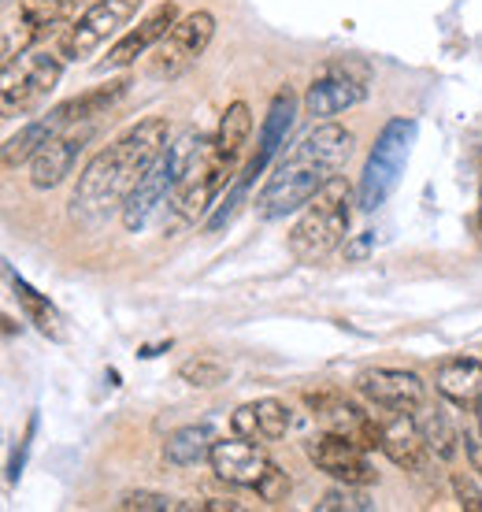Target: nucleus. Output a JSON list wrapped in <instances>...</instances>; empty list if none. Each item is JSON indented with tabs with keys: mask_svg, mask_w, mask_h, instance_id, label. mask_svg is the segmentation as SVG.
<instances>
[{
	"mask_svg": "<svg viewBox=\"0 0 482 512\" xmlns=\"http://www.w3.org/2000/svg\"><path fill=\"white\" fill-rule=\"evenodd\" d=\"M138 12H141V0H93L86 12L64 30L60 56H64V60H75V64L97 56L108 41H119L127 34L130 23L138 19Z\"/></svg>",
	"mask_w": 482,
	"mask_h": 512,
	"instance_id": "nucleus-7",
	"label": "nucleus"
},
{
	"mask_svg": "<svg viewBox=\"0 0 482 512\" xmlns=\"http://www.w3.org/2000/svg\"><path fill=\"white\" fill-rule=\"evenodd\" d=\"M216 446L212 427L204 423H190V427H178L164 438V464L171 468H193V464L208 461V453Z\"/></svg>",
	"mask_w": 482,
	"mask_h": 512,
	"instance_id": "nucleus-24",
	"label": "nucleus"
},
{
	"mask_svg": "<svg viewBox=\"0 0 482 512\" xmlns=\"http://www.w3.org/2000/svg\"><path fill=\"white\" fill-rule=\"evenodd\" d=\"M212 38H216V15L204 12V8L182 15V19L167 30V38L153 49V64H149L153 78H164V82L182 78L197 60H201L204 52H208Z\"/></svg>",
	"mask_w": 482,
	"mask_h": 512,
	"instance_id": "nucleus-9",
	"label": "nucleus"
},
{
	"mask_svg": "<svg viewBox=\"0 0 482 512\" xmlns=\"http://www.w3.org/2000/svg\"><path fill=\"white\" fill-rule=\"evenodd\" d=\"M453 498H457L460 509L468 512H482V490L475 487V479L471 475H453Z\"/></svg>",
	"mask_w": 482,
	"mask_h": 512,
	"instance_id": "nucleus-32",
	"label": "nucleus"
},
{
	"mask_svg": "<svg viewBox=\"0 0 482 512\" xmlns=\"http://www.w3.org/2000/svg\"><path fill=\"white\" fill-rule=\"evenodd\" d=\"M171 164H175V190H171V212L178 223H197L212 208L219 190L230 186V175L219 167L216 145L201 130L178 134L171 145Z\"/></svg>",
	"mask_w": 482,
	"mask_h": 512,
	"instance_id": "nucleus-3",
	"label": "nucleus"
},
{
	"mask_svg": "<svg viewBox=\"0 0 482 512\" xmlns=\"http://www.w3.org/2000/svg\"><path fill=\"white\" fill-rule=\"evenodd\" d=\"M382 453L390 464L405 468V472H423L431 461V449L423 442V431L412 412H397L390 423H382Z\"/></svg>",
	"mask_w": 482,
	"mask_h": 512,
	"instance_id": "nucleus-20",
	"label": "nucleus"
},
{
	"mask_svg": "<svg viewBox=\"0 0 482 512\" xmlns=\"http://www.w3.org/2000/svg\"><path fill=\"white\" fill-rule=\"evenodd\" d=\"M123 512H178V509H204V501H178L160 490H127L115 501Z\"/></svg>",
	"mask_w": 482,
	"mask_h": 512,
	"instance_id": "nucleus-27",
	"label": "nucleus"
},
{
	"mask_svg": "<svg viewBox=\"0 0 482 512\" xmlns=\"http://www.w3.org/2000/svg\"><path fill=\"white\" fill-rule=\"evenodd\" d=\"M349 156H353V134L338 127V123H330V119H319L316 127L305 130L275 160L271 175L264 179V186H260L253 201L256 216L286 219L290 212H301L342 171Z\"/></svg>",
	"mask_w": 482,
	"mask_h": 512,
	"instance_id": "nucleus-2",
	"label": "nucleus"
},
{
	"mask_svg": "<svg viewBox=\"0 0 482 512\" xmlns=\"http://www.w3.org/2000/svg\"><path fill=\"white\" fill-rule=\"evenodd\" d=\"M419 423V431H423V442H427V449H431V457H438V461H453L460 449V435L457 427L449 423V416H445L442 409H416L412 412Z\"/></svg>",
	"mask_w": 482,
	"mask_h": 512,
	"instance_id": "nucleus-25",
	"label": "nucleus"
},
{
	"mask_svg": "<svg viewBox=\"0 0 482 512\" xmlns=\"http://www.w3.org/2000/svg\"><path fill=\"white\" fill-rule=\"evenodd\" d=\"M434 390L460 412L482 409V360L475 357H449L434 372Z\"/></svg>",
	"mask_w": 482,
	"mask_h": 512,
	"instance_id": "nucleus-19",
	"label": "nucleus"
},
{
	"mask_svg": "<svg viewBox=\"0 0 482 512\" xmlns=\"http://www.w3.org/2000/svg\"><path fill=\"white\" fill-rule=\"evenodd\" d=\"M178 23V4L175 0H164L156 4L153 12H145L138 19V26H130L123 38L108 49V60L97 64V71H119V67H130L138 56H145L149 49H156L160 41L167 38V30Z\"/></svg>",
	"mask_w": 482,
	"mask_h": 512,
	"instance_id": "nucleus-15",
	"label": "nucleus"
},
{
	"mask_svg": "<svg viewBox=\"0 0 482 512\" xmlns=\"http://www.w3.org/2000/svg\"><path fill=\"white\" fill-rule=\"evenodd\" d=\"M75 12L71 0H4V19H0V52L4 64L19 60L30 52L49 30L64 26Z\"/></svg>",
	"mask_w": 482,
	"mask_h": 512,
	"instance_id": "nucleus-8",
	"label": "nucleus"
},
{
	"mask_svg": "<svg viewBox=\"0 0 482 512\" xmlns=\"http://www.w3.org/2000/svg\"><path fill=\"white\" fill-rule=\"evenodd\" d=\"M371 242H375V234H364L360 242L345 245V256H349V260H364V256H368V249H371Z\"/></svg>",
	"mask_w": 482,
	"mask_h": 512,
	"instance_id": "nucleus-34",
	"label": "nucleus"
},
{
	"mask_svg": "<svg viewBox=\"0 0 482 512\" xmlns=\"http://www.w3.org/2000/svg\"><path fill=\"white\" fill-rule=\"evenodd\" d=\"M167 127L164 116H149L123 130L115 141L89 156V164L78 175V186L71 193V216L86 227H97L112 212H123L127 197L134 193L145 171L160 160L167 149Z\"/></svg>",
	"mask_w": 482,
	"mask_h": 512,
	"instance_id": "nucleus-1",
	"label": "nucleus"
},
{
	"mask_svg": "<svg viewBox=\"0 0 482 512\" xmlns=\"http://www.w3.org/2000/svg\"><path fill=\"white\" fill-rule=\"evenodd\" d=\"M319 512H371L375 509V501L364 494L360 487L353 483H342V487H334L323 494V501H316Z\"/></svg>",
	"mask_w": 482,
	"mask_h": 512,
	"instance_id": "nucleus-28",
	"label": "nucleus"
},
{
	"mask_svg": "<svg viewBox=\"0 0 482 512\" xmlns=\"http://www.w3.org/2000/svg\"><path fill=\"white\" fill-rule=\"evenodd\" d=\"M230 431L241 438H253V442H260V435H256V412L253 405H241L234 416H230Z\"/></svg>",
	"mask_w": 482,
	"mask_h": 512,
	"instance_id": "nucleus-33",
	"label": "nucleus"
},
{
	"mask_svg": "<svg viewBox=\"0 0 482 512\" xmlns=\"http://www.w3.org/2000/svg\"><path fill=\"white\" fill-rule=\"evenodd\" d=\"M8 282H12V290H15V301H19V308H23V316L34 327H38L45 338H52V342H64L67 338V327H64V316L56 312V308L49 305V297H41L34 286L26 279H19L15 275V268L8 264Z\"/></svg>",
	"mask_w": 482,
	"mask_h": 512,
	"instance_id": "nucleus-23",
	"label": "nucleus"
},
{
	"mask_svg": "<svg viewBox=\"0 0 482 512\" xmlns=\"http://www.w3.org/2000/svg\"><path fill=\"white\" fill-rule=\"evenodd\" d=\"M253 412H256V435H260V442H279L286 431H290V409H286V401H279V397H260V401H253Z\"/></svg>",
	"mask_w": 482,
	"mask_h": 512,
	"instance_id": "nucleus-26",
	"label": "nucleus"
},
{
	"mask_svg": "<svg viewBox=\"0 0 482 512\" xmlns=\"http://www.w3.org/2000/svg\"><path fill=\"white\" fill-rule=\"evenodd\" d=\"M97 134V119H86V123H71L67 130H60L56 138H49L41 145L34 160H30V186L34 190H52L75 171L78 156L86 153V145Z\"/></svg>",
	"mask_w": 482,
	"mask_h": 512,
	"instance_id": "nucleus-11",
	"label": "nucleus"
},
{
	"mask_svg": "<svg viewBox=\"0 0 482 512\" xmlns=\"http://www.w3.org/2000/svg\"><path fill=\"white\" fill-rule=\"evenodd\" d=\"M249 138H253V108L245 101L227 104V112L219 119V130L212 134V145H216V160L230 175V182H234V167H238Z\"/></svg>",
	"mask_w": 482,
	"mask_h": 512,
	"instance_id": "nucleus-22",
	"label": "nucleus"
},
{
	"mask_svg": "<svg viewBox=\"0 0 482 512\" xmlns=\"http://www.w3.org/2000/svg\"><path fill=\"white\" fill-rule=\"evenodd\" d=\"M171 190H175V164H171V149H164L160 160L145 171V179L134 186V193H130L127 205H123V212H119L123 227H127L130 234L145 231V227L171 205Z\"/></svg>",
	"mask_w": 482,
	"mask_h": 512,
	"instance_id": "nucleus-13",
	"label": "nucleus"
},
{
	"mask_svg": "<svg viewBox=\"0 0 482 512\" xmlns=\"http://www.w3.org/2000/svg\"><path fill=\"white\" fill-rule=\"evenodd\" d=\"M293 119H297V93L290 86H282L271 97V104H267V116L260 123V134H256V153L245 164L253 175H264L267 167H271V160L279 156V149L286 145V134L293 130Z\"/></svg>",
	"mask_w": 482,
	"mask_h": 512,
	"instance_id": "nucleus-18",
	"label": "nucleus"
},
{
	"mask_svg": "<svg viewBox=\"0 0 482 512\" xmlns=\"http://www.w3.org/2000/svg\"><path fill=\"white\" fill-rule=\"evenodd\" d=\"M353 186L334 175L323 190L301 208L290 227V256L297 264H323L334 249H342L353 223Z\"/></svg>",
	"mask_w": 482,
	"mask_h": 512,
	"instance_id": "nucleus-4",
	"label": "nucleus"
},
{
	"mask_svg": "<svg viewBox=\"0 0 482 512\" xmlns=\"http://www.w3.org/2000/svg\"><path fill=\"white\" fill-rule=\"evenodd\" d=\"M290 475L282 472L279 464L271 461V468L264 472V479L256 483V498L264 501V505H282V501H290Z\"/></svg>",
	"mask_w": 482,
	"mask_h": 512,
	"instance_id": "nucleus-30",
	"label": "nucleus"
},
{
	"mask_svg": "<svg viewBox=\"0 0 482 512\" xmlns=\"http://www.w3.org/2000/svg\"><path fill=\"white\" fill-rule=\"evenodd\" d=\"M60 78H64V56L49 49L23 52L19 60L4 64V78H0V112H4V119L38 112L41 104L49 101V93L60 86Z\"/></svg>",
	"mask_w": 482,
	"mask_h": 512,
	"instance_id": "nucleus-6",
	"label": "nucleus"
},
{
	"mask_svg": "<svg viewBox=\"0 0 482 512\" xmlns=\"http://www.w3.org/2000/svg\"><path fill=\"white\" fill-rule=\"evenodd\" d=\"M178 379H182L186 386H201V390H212V386L227 383V368H223L219 360L197 357V360H186V364L178 368Z\"/></svg>",
	"mask_w": 482,
	"mask_h": 512,
	"instance_id": "nucleus-29",
	"label": "nucleus"
},
{
	"mask_svg": "<svg viewBox=\"0 0 482 512\" xmlns=\"http://www.w3.org/2000/svg\"><path fill=\"white\" fill-rule=\"evenodd\" d=\"M464 449H468L471 472L482 479V409L464 412Z\"/></svg>",
	"mask_w": 482,
	"mask_h": 512,
	"instance_id": "nucleus-31",
	"label": "nucleus"
},
{
	"mask_svg": "<svg viewBox=\"0 0 482 512\" xmlns=\"http://www.w3.org/2000/svg\"><path fill=\"white\" fill-rule=\"evenodd\" d=\"M368 101V71L353 64H330L305 93V112L312 119H334Z\"/></svg>",
	"mask_w": 482,
	"mask_h": 512,
	"instance_id": "nucleus-12",
	"label": "nucleus"
},
{
	"mask_svg": "<svg viewBox=\"0 0 482 512\" xmlns=\"http://www.w3.org/2000/svg\"><path fill=\"white\" fill-rule=\"evenodd\" d=\"M71 4H75V8H78V4H86V0H71Z\"/></svg>",
	"mask_w": 482,
	"mask_h": 512,
	"instance_id": "nucleus-36",
	"label": "nucleus"
},
{
	"mask_svg": "<svg viewBox=\"0 0 482 512\" xmlns=\"http://www.w3.org/2000/svg\"><path fill=\"white\" fill-rule=\"evenodd\" d=\"M305 401L323 431L349 438V442H356L368 453L371 449H382V423H375L371 412H364L345 394H338V390H316V394H305Z\"/></svg>",
	"mask_w": 482,
	"mask_h": 512,
	"instance_id": "nucleus-10",
	"label": "nucleus"
},
{
	"mask_svg": "<svg viewBox=\"0 0 482 512\" xmlns=\"http://www.w3.org/2000/svg\"><path fill=\"white\" fill-rule=\"evenodd\" d=\"M67 127H71V119H67L64 104L49 108L45 116L30 119L19 134H12V138L4 141V171H15L19 164H30L41 145H45L49 138H56V134H60V130H67Z\"/></svg>",
	"mask_w": 482,
	"mask_h": 512,
	"instance_id": "nucleus-21",
	"label": "nucleus"
},
{
	"mask_svg": "<svg viewBox=\"0 0 482 512\" xmlns=\"http://www.w3.org/2000/svg\"><path fill=\"white\" fill-rule=\"evenodd\" d=\"M308 461L316 464L319 472H327L338 483H353V487H368L375 483V468L368 461V449H360L356 442L342 435L323 431L319 438L308 442Z\"/></svg>",
	"mask_w": 482,
	"mask_h": 512,
	"instance_id": "nucleus-14",
	"label": "nucleus"
},
{
	"mask_svg": "<svg viewBox=\"0 0 482 512\" xmlns=\"http://www.w3.org/2000/svg\"><path fill=\"white\" fill-rule=\"evenodd\" d=\"M416 134H419L416 119H405V116L390 119L379 130L375 149H371L364 175H360V186H356V205H360V212H379L394 197L397 182L405 175L408 153L416 145Z\"/></svg>",
	"mask_w": 482,
	"mask_h": 512,
	"instance_id": "nucleus-5",
	"label": "nucleus"
},
{
	"mask_svg": "<svg viewBox=\"0 0 482 512\" xmlns=\"http://www.w3.org/2000/svg\"><path fill=\"white\" fill-rule=\"evenodd\" d=\"M360 394L368 397L371 405L390 412H416L427 405V386L416 372L405 368H368L356 379Z\"/></svg>",
	"mask_w": 482,
	"mask_h": 512,
	"instance_id": "nucleus-16",
	"label": "nucleus"
},
{
	"mask_svg": "<svg viewBox=\"0 0 482 512\" xmlns=\"http://www.w3.org/2000/svg\"><path fill=\"white\" fill-rule=\"evenodd\" d=\"M475 227H479V238H482V190H479V212H475Z\"/></svg>",
	"mask_w": 482,
	"mask_h": 512,
	"instance_id": "nucleus-35",
	"label": "nucleus"
},
{
	"mask_svg": "<svg viewBox=\"0 0 482 512\" xmlns=\"http://www.w3.org/2000/svg\"><path fill=\"white\" fill-rule=\"evenodd\" d=\"M208 464H212V472L216 479L230 483V487H249L256 490V483L264 479V472L271 468V457L264 453V446H256L253 438H223L212 446L208 453Z\"/></svg>",
	"mask_w": 482,
	"mask_h": 512,
	"instance_id": "nucleus-17",
	"label": "nucleus"
}]
</instances>
